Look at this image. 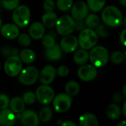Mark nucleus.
<instances>
[{
	"label": "nucleus",
	"instance_id": "17",
	"mask_svg": "<svg viewBox=\"0 0 126 126\" xmlns=\"http://www.w3.org/2000/svg\"><path fill=\"white\" fill-rule=\"evenodd\" d=\"M29 33L32 38L35 40L41 39L45 34L44 25L38 21L32 23L29 29Z\"/></svg>",
	"mask_w": 126,
	"mask_h": 126
},
{
	"label": "nucleus",
	"instance_id": "18",
	"mask_svg": "<svg viewBox=\"0 0 126 126\" xmlns=\"http://www.w3.org/2000/svg\"><path fill=\"white\" fill-rule=\"evenodd\" d=\"M44 54L45 57L48 60L51 61H55L61 59L62 56V49L59 45L55 44L52 47L46 48Z\"/></svg>",
	"mask_w": 126,
	"mask_h": 126
},
{
	"label": "nucleus",
	"instance_id": "46",
	"mask_svg": "<svg viewBox=\"0 0 126 126\" xmlns=\"http://www.w3.org/2000/svg\"><path fill=\"white\" fill-rule=\"evenodd\" d=\"M126 126V121L125 120H123V121H122L121 123H118L117 124V126Z\"/></svg>",
	"mask_w": 126,
	"mask_h": 126
},
{
	"label": "nucleus",
	"instance_id": "7",
	"mask_svg": "<svg viewBox=\"0 0 126 126\" xmlns=\"http://www.w3.org/2000/svg\"><path fill=\"white\" fill-rule=\"evenodd\" d=\"M38 70L35 66H27L20 72L19 81L21 83L30 86L34 84L38 78Z\"/></svg>",
	"mask_w": 126,
	"mask_h": 126
},
{
	"label": "nucleus",
	"instance_id": "24",
	"mask_svg": "<svg viewBox=\"0 0 126 126\" xmlns=\"http://www.w3.org/2000/svg\"><path fill=\"white\" fill-rule=\"evenodd\" d=\"M89 60V54L86 50L82 49L77 50L74 54V61L78 65L85 64Z\"/></svg>",
	"mask_w": 126,
	"mask_h": 126
},
{
	"label": "nucleus",
	"instance_id": "5",
	"mask_svg": "<svg viewBox=\"0 0 126 126\" xmlns=\"http://www.w3.org/2000/svg\"><path fill=\"white\" fill-rule=\"evenodd\" d=\"M56 31L61 35H70L75 30V20L68 15H64L57 19Z\"/></svg>",
	"mask_w": 126,
	"mask_h": 126
},
{
	"label": "nucleus",
	"instance_id": "2",
	"mask_svg": "<svg viewBox=\"0 0 126 126\" xmlns=\"http://www.w3.org/2000/svg\"><path fill=\"white\" fill-rule=\"evenodd\" d=\"M89 58L95 67H102L108 63L109 52L104 47L94 46L91 49Z\"/></svg>",
	"mask_w": 126,
	"mask_h": 126
},
{
	"label": "nucleus",
	"instance_id": "39",
	"mask_svg": "<svg viewBox=\"0 0 126 126\" xmlns=\"http://www.w3.org/2000/svg\"><path fill=\"white\" fill-rule=\"evenodd\" d=\"M56 73L61 77H65L69 75V69L66 66H60L57 69H56Z\"/></svg>",
	"mask_w": 126,
	"mask_h": 126
},
{
	"label": "nucleus",
	"instance_id": "27",
	"mask_svg": "<svg viewBox=\"0 0 126 126\" xmlns=\"http://www.w3.org/2000/svg\"><path fill=\"white\" fill-rule=\"evenodd\" d=\"M55 38L56 34L54 32V31H50L48 34L44 35L42 38V44L46 48H49L52 47L55 44Z\"/></svg>",
	"mask_w": 126,
	"mask_h": 126
},
{
	"label": "nucleus",
	"instance_id": "33",
	"mask_svg": "<svg viewBox=\"0 0 126 126\" xmlns=\"http://www.w3.org/2000/svg\"><path fill=\"white\" fill-rule=\"evenodd\" d=\"M19 0H2V5L4 9L13 10L18 6Z\"/></svg>",
	"mask_w": 126,
	"mask_h": 126
},
{
	"label": "nucleus",
	"instance_id": "45",
	"mask_svg": "<svg viewBox=\"0 0 126 126\" xmlns=\"http://www.w3.org/2000/svg\"><path fill=\"white\" fill-rule=\"evenodd\" d=\"M120 4L123 6V7H126V0H119Z\"/></svg>",
	"mask_w": 126,
	"mask_h": 126
},
{
	"label": "nucleus",
	"instance_id": "19",
	"mask_svg": "<svg viewBox=\"0 0 126 126\" xmlns=\"http://www.w3.org/2000/svg\"><path fill=\"white\" fill-rule=\"evenodd\" d=\"M79 123L81 126H97L98 120L94 114L92 113H85L80 117Z\"/></svg>",
	"mask_w": 126,
	"mask_h": 126
},
{
	"label": "nucleus",
	"instance_id": "16",
	"mask_svg": "<svg viewBox=\"0 0 126 126\" xmlns=\"http://www.w3.org/2000/svg\"><path fill=\"white\" fill-rule=\"evenodd\" d=\"M16 122V116L11 110L4 109L0 111V126H11Z\"/></svg>",
	"mask_w": 126,
	"mask_h": 126
},
{
	"label": "nucleus",
	"instance_id": "4",
	"mask_svg": "<svg viewBox=\"0 0 126 126\" xmlns=\"http://www.w3.org/2000/svg\"><path fill=\"white\" fill-rule=\"evenodd\" d=\"M13 21L18 27H24L29 24L30 19V10L25 5L18 6L14 9L12 16Z\"/></svg>",
	"mask_w": 126,
	"mask_h": 126
},
{
	"label": "nucleus",
	"instance_id": "48",
	"mask_svg": "<svg viewBox=\"0 0 126 126\" xmlns=\"http://www.w3.org/2000/svg\"><path fill=\"white\" fill-rule=\"evenodd\" d=\"M1 18H0V28H1Z\"/></svg>",
	"mask_w": 126,
	"mask_h": 126
},
{
	"label": "nucleus",
	"instance_id": "6",
	"mask_svg": "<svg viewBox=\"0 0 126 126\" xmlns=\"http://www.w3.org/2000/svg\"><path fill=\"white\" fill-rule=\"evenodd\" d=\"M22 69V61L18 55L10 56L4 63L5 73L10 77L17 76Z\"/></svg>",
	"mask_w": 126,
	"mask_h": 126
},
{
	"label": "nucleus",
	"instance_id": "25",
	"mask_svg": "<svg viewBox=\"0 0 126 126\" xmlns=\"http://www.w3.org/2000/svg\"><path fill=\"white\" fill-rule=\"evenodd\" d=\"M80 89V87L79 83L75 80L69 81L65 86V91L66 94L71 97L77 95L79 93Z\"/></svg>",
	"mask_w": 126,
	"mask_h": 126
},
{
	"label": "nucleus",
	"instance_id": "26",
	"mask_svg": "<svg viewBox=\"0 0 126 126\" xmlns=\"http://www.w3.org/2000/svg\"><path fill=\"white\" fill-rule=\"evenodd\" d=\"M105 4L106 0H87L88 7L94 12L101 10L104 7Z\"/></svg>",
	"mask_w": 126,
	"mask_h": 126
},
{
	"label": "nucleus",
	"instance_id": "42",
	"mask_svg": "<svg viewBox=\"0 0 126 126\" xmlns=\"http://www.w3.org/2000/svg\"><path fill=\"white\" fill-rule=\"evenodd\" d=\"M122 99H123V97H122V95H121L120 93H116V94L114 95V97H113V100H114V101L115 103H119V102H120V101L122 100Z\"/></svg>",
	"mask_w": 126,
	"mask_h": 126
},
{
	"label": "nucleus",
	"instance_id": "28",
	"mask_svg": "<svg viewBox=\"0 0 126 126\" xmlns=\"http://www.w3.org/2000/svg\"><path fill=\"white\" fill-rule=\"evenodd\" d=\"M52 117V109L49 107H44L41 109L39 114H38V118L41 121L44 123H47L49 122Z\"/></svg>",
	"mask_w": 126,
	"mask_h": 126
},
{
	"label": "nucleus",
	"instance_id": "34",
	"mask_svg": "<svg viewBox=\"0 0 126 126\" xmlns=\"http://www.w3.org/2000/svg\"><path fill=\"white\" fill-rule=\"evenodd\" d=\"M1 52L4 55V56L6 57H10V56H13V55H18L19 52L18 49L16 48H13L11 47H3L1 49Z\"/></svg>",
	"mask_w": 126,
	"mask_h": 126
},
{
	"label": "nucleus",
	"instance_id": "30",
	"mask_svg": "<svg viewBox=\"0 0 126 126\" xmlns=\"http://www.w3.org/2000/svg\"><path fill=\"white\" fill-rule=\"evenodd\" d=\"M56 5L59 10L66 11L72 7L73 0H58Z\"/></svg>",
	"mask_w": 126,
	"mask_h": 126
},
{
	"label": "nucleus",
	"instance_id": "21",
	"mask_svg": "<svg viewBox=\"0 0 126 126\" xmlns=\"http://www.w3.org/2000/svg\"><path fill=\"white\" fill-rule=\"evenodd\" d=\"M106 115L111 120H118L121 116L120 108L115 103L110 104L106 109Z\"/></svg>",
	"mask_w": 126,
	"mask_h": 126
},
{
	"label": "nucleus",
	"instance_id": "10",
	"mask_svg": "<svg viewBox=\"0 0 126 126\" xmlns=\"http://www.w3.org/2000/svg\"><path fill=\"white\" fill-rule=\"evenodd\" d=\"M78 75L83 81H91L97 77V70L94 66L89 64L83 65L78 69Z\"/></svg>",
	"mask_w": 126,
	"mask_h": 126
},
{
	"label": "nucleus",
	"instance_id": "20",
	"mask_svg": "<svg viewBox=\"0 0 126 126\" xmlns=\"http://www.w3.org/2000/svg\"><path fill=\"white\" fill-rule=\"evenodd\" d=\"M10 108L15 113H21L25 108V103L23 100L18 97H15L10 100Z\"/></svg>",
	"mask_w": 126,
	"mask_h": 126
},
{
	"label": "nucleus",
	"instance_id": "15",
	"mask_svg": "<svg viewBox=\"0 0 126 126\" xmlns=\"http://www.w3.org/2000/svg\"><path fill=\"white\" fill-rule=\"evenodd\" d=\"M1 33L2 36L7 39L13 40L16 38L19 35L18 27L15 24H6L1 28Z\"/></svg>",
	"mask_w": 126,
	"mask_h": 126
},
{
	"label": "nucleus",
	"instance_id": "12",
	"mask_svg": "<svg viewBox=\"0 0 126 126\" xmlns=\"http://www.w3.org/2000/svg\"><path fill=\"white\" fill-rule=\"evenodd\" d=\"M56 75L57 73L55 68L52 66L48 65L44 67L40 75H38V77L41 83L43 85H49L55 80Z\"/></svg>",
	"mask_w": 126,
	"mask_h": 126
},
{
	"label": "nucleus",
	"instance_id": "49",
	"mask_svg": "<svg viewBox=\"0 0 126 126\" xmlns=\"http://www.w3.org/2000/svg\"><path fill=\"white\" fill-rule=\"evenodd\" d=\"M0 66H1V65H0Z\"/></svg>",
	"mask_w": 126,
	"mask_h": 126
},
{
	"label": "nucleus",
	"instance_id": "37",
	"mask_svg": "<svg viewBox=\"0 0 126 126\" xmlns=\"http://www.w3.org/2000/svg\"><path fill=\"white\" fill-rule=\"evenodd\" d=\"M10 100L9 97L6 94H0V109H7L9 106Z\"/></svg>",
	"mask_w": 126,
	"mask_h": 126
},
{
	"label": "nucleus",
	"instance_id": "22",
	"mask_svg": "<svg viewBox=\"0 0 126 126\" xmlns=\"http://www.w3.org/2000/svg\"><path fill=\"white\" fill-rule=\"evenodd\" d=\"M58 17L57 15L53 11H49L47 12L45 14L42 16V22L44 26L47 27H52L55 25V23L57 21Z\"/></svg>",
	"mask_w": 126,
	"mask_h": 126
},
{
	"label": "nucleus",
	"instance_id": "29",
	"mask_svg": "<svg viewBox=\"0 0 126 126\" xmlns=\"http://www.w3.org/2000/svg\"><path fill=\"white\" fill-rule=\"evenodd\" d=\"M86 27L89 28H95L100 24L99 17L95 14H89L88 16H86V18L85 20Z\"/></svg>",
	"mask_w": 126,
	"mask_h": 126
},
{
	"label": "nucleus",
	"instance_id": "36",
	"mask_svg": "<svg viewBox=\"0 0 126 126\" xmlns=\"http://www.w3.org/2000/svg\"><path fill=\"white\" fill-rule=\"evenodd\" d=\"M23 101L24 102L25 104L27 105H32L33 104L35 100H36V97L35 94L31 92H27L23 95Z\"/></svg>",
	"mask_w": 126,
	"mask_h": 126
},
{
	"label": "nucleus",
	"instance_id": "1",
	"mask_svg": "<svg viewBox=\"0 0 126 126\" xmlns=\"http://www.w3.org/2000/svg\"><path fill=\"white\" fill-rule=\"evenodd\" d=\"M102 19L106 25L111 27H117L123 23V15L120 10L115 6L105 7L101 13Z\"/></svg>",
	"mask_w": 126,
	"mask_h": 126
},
{
	"label": "nucleus",
	"instance_id": "9",
	"mask_svg": "<svg viewBox=\"0 0 126 126\" xmlns=\"http://www.w3.org/2000/svg\"><path fill=\"white\" fill-rule=\"evenodd\" d=\"M35 97L39 103L47 105L52 101L55 97V92L52 88L50 86L47 85H43L37 89L35 92Z\"/></svg>",
	"mask_w": 126,
	"mask_h": 126
},
{
	"label": "nucleus",
	"instance_id": "11",
	"mask_svg": "<svg viewBox=\"0 0 126 126\" xmlns=\"http://www.w3.org/2000/svg\"><path fill=\"white\" fill-rule=\"evenodd\" d=\"M71 8L72 16L75 20L85 19L89 13V7L87 6V4L82 1L75 3Z\"/></svg>",
	"mask_w": 126,
	"mask_h": 126
},
{
	"label": "nucleus",
	"instance_id": "40",
	"mask_svg": "<svg viewBox=\"0 0 126 126\" xmlns=\"http://www.w3.org/2000/svg\"><path fill=\"white\" fill-rule=\"evenodd\" d=\"M85 28H86V24L84 19L76 20V21H75V29H76L77 30L81 31Z\"/></svg>",
	"mask_w": 126,
	"mask_h": 126
},
{
	"label": "nucleus",
	"instance_id": "3",
	"mask_svg": "<svg viewBox=\"0 0 126 126\" xmlns=\"http://www.w3.org/2000/svg\"><path fill=\"white\" fill-rule=\"evenodd\" d=\"M78 38V44L83 49H92L97 42V35L91 28H85L81 30Z\"/></svg>",
	"mask_w": 126,
	"mask_h": 126
},
{
	"label": "nucleus",
	"instance_id": "31",
	"mask_svg": "<svg viewBox=\"0 0 126 126\" xmlns=\"http://www.w3.org/2000/svg\"><path fill=\"white\" fill-rule=\"evenodd\" d=\"M17 38L18 44L22 47H27L31 44V37L26 33L20 34Z\"/></svg>",
	"mask_w": 126,
	"mask_h": 126
},
{
	"label": "nucleus",
	"instance_id": "14",
	"mask_svg": "<svg viewBox=\"0 0 126 126\" xmlns=\"http://www.w3.org/2000/svg\"><path fill=\"white\" fill-rule=\"evenodd\" d=\"M21 121L24 126H36L39 123V118L34 111L24 110L21 114Z\"/></svg>",
	"mask_w": 126,
	"mask_h": 126
},
{
	"label": "nucleus",
	"instance_id": "35",
	"mask_svg": "<svg viewBox=\"0 0 126 126\" xmlns=\"http://www.w3.org/2000/svg\"><path fill=\"white\" fill-rule=\"evenodd\" d=\"M95 28H96V31H95L96 34L101 38H106L109 34V30L104 24H99Z\"/></svg>",
	"mask_w": 126,
	"mask_h": 126
},
{
	"label": "nucleus",
	"instance_id": "38",
	"mask_svg": "<svg viewBox=\"0 0 126 126\" xmlns=\"http://www.w3.org/2000/svg\"><path fill=\"white\" fill-rule=\"evenodd\" d=\"M43 7L46 12L53 11L55 7V4L53 0H45L44 1Z\"/></svg>",
	"mask_w": 126,
	"mask_h": 126
},
{
	"label": "nucleus",
	"instance_id": "32",
	"mask_svg": "<svg viewBox=\"0 0 126 126\" xmlns=\"http://www.w3.org/2000/svg\"><path fill=\"white\" fill-rule=\"evenodd\" d=\"M111 60L114 63L120 64L122 63L125 60V56L123 52L120 51H115L111 55Z\"/></svg>",
	"mask_w": 126,
	"mask_h": 126
},
{
	"label": "nucleus",
	"instance_id": "13",
	"mask_svg": "<svg viewBox=\"0 0 126 126\" xmlns=\"http://www.w3.org/2000/svg\"><path fill=\"white\" fill-rule=\"evenodd\" d=\"M78 46V40L74 35H67L63 37L60 43V47L61 49L66 52H74Z\"/></svg>",
	"mask_w": 126,
	"mask_h": 126
},
{
	"label": "nucleus",
	"instance_id": "23",
	"mask_svg": "<svg viewBox=\"0 0 126 126\" xmlns=\"http://www.w3.org/2000/svg\"><path fill=\"white\" fill-rule=\"evenodd\" d=\"M19 58L21 61L25 63H31L35 60V54L30 49H22L19 53Z\"/></svg>",
	"mask_w": 126,
	"mask_h": 126
},
{
	"label": "nucleus",
	"instance_id": "8",
	"mask_svg": "<svg viewBox=\"0 0 126 126\" xmlns=\"http://www.w3.org/2000/svg\"><path fill=\"white\" fill-rule=\"evenodd\" d=\"M53 107L55 110L60 113H63L67 111L72 103V99L71 96L67 94H59L55 98H53Z\"/></svg>",
	"mask_w": 126,
	"mask_h": 126
},
{
	"label": "nucleus",
	"instance_id": "41",
	"mask_svg": "<svg viewBox=\"0 0 126 126\" xmlns=\"http://www.w3.org/2000/svg\"><path fill=\"white\" fill-rule=\"evenodd\" d=\"M126 30L124 29L122 32L120 33V42L124 45L126 46Z\"/></svg>",
	"mask_w": 126,
	"mask_h": 126
},
{
	"label": "nucleus",
	"instance_id": "43",
	"mask_svg": "<svg viewBox=\"0 0 126 126\" xmlns=\"http://www.w3.org/2000/svg\"><path fill=\"white\" fill-rule=\"evenodd\" d=\"M61 126H76L77 125L73 123V122H71V121H66V122H63V123H61Z\"/></svg>",
	"mask_w": 126,
	"mask_h": 126
},
{
	"label": "nucleus",
	"instance_id": "44",
	"mask_svg": "<svg viewBox=\"0 0 126 126\" xmlns=\"http://www.w3.org/2000/svg\"><path fill=\"white\" fill-rule=\"evenodd\" d=\"M123 115L126 117V103H124V105H123Z\"/></svg>",
	"mask_w": 126,
	"mask_h": 126
},
{
	"label": "nucleus",
	"instance_id": "47",
	"mask_svg": "<svg viewBox=\"0 0 126 126\" xmlns=\"http://www.w3.org/2000/svg\"><path fill=\"white\" fill-rule=\"evenodd\" d=\"M126 85H125V86H124V87H123V94H124V95H125V96H126Z\"/></svg>",
	"mask_w": 126,
	"mask_h": 126
}]
</instances>
